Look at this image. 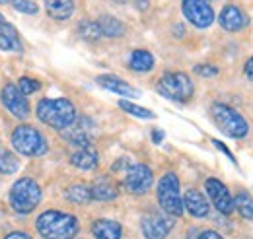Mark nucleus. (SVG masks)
<instances>
[{
  "label": "nucleus",
  "mask_w": 253,
  "mask_h": 239,
  "mask_svg": "<svg viewBox=\"0 0 253 239\" xmlns=\"http://www.w3.org/2000/svg\"><path fill=\"white\" fill-rule=\"evenodd\" d=\"M35 228L43 239H72L78 232V220L61 210H49L37 218Z\"/></svg>",
  "instance_id": "1"
},
{
  "label": "nucleus",
  "mask_w": 253,
  "mask_h": 239,
  "mask_svg": "<svg viewBox=\"0 0 253 239\" xmlns=\"http://www.w3.org/2000/svg\"><path fill=\"white\" fill-rule=\"evenodd\" d=\"M37 117H39L41 122H45L47 126L63 130L68 124L74 122L76 109L64 97H59V99H41L37 103Z\"/></svg>",
  "instance_id": "2"
},
{
  "label": "nucleus",
  "mask_w": 253,
  "mask_h": 239,
  "mask_svg": "<svg viewBox=\"0 0 253 239\" xmlns=\"http://www.w3.org/2000/svg\"><path fill=\"white\" fill-rule=\"evenodd\" d=\"M211 115L216 122V126L230 138H244L250 132V124L236 109L224 103H214L211 107Z\"/></svg>",
  "instance_id": "3"
},
{
  "label": "nucleus",
  "mask_w": 253,
  "mask_h": 239,
  "mask_svg": "<svg viewBox=\"0 0 253 239\" xmlns=\"http://www.w3.org/2000/svg\"><path fill=\"white\" fill-rule=\"evenodd\" d=\"M12 146L22 156L37 158V156H43L47 152V140L35 126L20 124L12 132Z\"/></svg>",
  "instance_id": "4"
},
{
  "label": "nucleus",
  "mask_w": 253,
  "mask_h": 239,
  "mask_svg": "<svg viewBox=\"0 0 253 239\" xmlns=\"http://www.w3.org/2000/svg\"><path fill=\"white\" fill-rule=\"evenodd\" d=\"M41 202V187L30 177L16 181L10 191V204L20 214H30Z\"/></svg>",
  "instance_id": "5"
},
{
  "label": "nucleus",
  "mask_w": 253,
  "mask_h": 239,
  "mask_svg": "<svg viewBox=\"0 0 253 239\" xmlns=\"http://www.w3.org/2000/svg\"><path fill=\"white\" fill-rule=\"evenodd\" d=\"M158 93L164 97L177 101V103H185L193 97L195 86L191 82V78L183 72H166L158 80Z\"/></svg>",
  "instance_id": "6"
},
{
  "label": "nucleus",
  "mask_w": 253,
  "mask_h": 239,
  "mask_svg": "<svg viewBox=\"0 0 253 239\" xmlns=\"http://www.w3.org/2000/svg\"><path fill=\"white\" fill-rule=\"evenodd\" d=\"M158 202L162 210L173 218L183 214V199L179 193V179L175 173H166L158 183Z\"/></svg>",
  "instance_id": "7"
},
{
  "label": "nucleus",
  "mask_w": 253,
  "mask_h": 239,
  "mask_svg": "<svg viewBox=\"0 0 253 239\" xmlns=\"http://www.w3.org/2000/svg\"><path fill=\"white\" fill-rule=\"evenodd\" d=\"M154 183V175L150 171L148 165L144 163H134L125 171V179H123V187L130 195H144L150 191Z\"/></svg>",
  "instance_id": "8"
},
{
  "label": "nucleus",
  "mask_w": 253,
  "mask_h": 239,
  "mask_svg": "<svg viewBox=\"0 0 253 239\" xmlns=\"http://www.w3.org/2000/svg\"><path fill=\"white\" fill-rule=\"evenodd\" d=\"M181 10L183 16L199 30H205L214 22V10L209 4V0H183Z\"/></svg>",
  "instance_id": "9"
},
{
  "label": "nucleus",
  "mask_w": 253,
  "mask_h": 239,
  "mask_svg": "<svg viewBox=\"0 0 253 239\" xmlns=\"http://www.w3.org/2000/svg\"><path fill=\"white\" fill-rule=\"evenodd\" d=\"M175 226V218L169 216V214H158V212H152V214H146L140 222V228H142V234L146 239H166L168 234L173 230Z\"/></svg>",
  "instance_id": "10"
},
{
  "label": "nucleus",
  "mask_w": 253,
  "mask_h": 239,
  "mask_svg": "<svg viewBox=\"0 0 253 239\" xmlns=\"http://www.w3.org/2000/svg\"><path fill=\"white\" fill-rule=\"evenodd\" d=\"M205 189H207V193H209L211 202L214 204V208L218 210L220 214H224V216H230V214L236 210L234 197L230 195L228 187H226L222 181L211 177V179H207V183H205Z\"/></svg>",
  "instance_id": "11"
},
{
  "label": "nucleus",
  "mask_w": 253,
  "mask_h": 239,
  "mask_svg": "<svg viewBox=\"0 0 253 239\" xmlns=\"http://www.w3.org/2000/svg\"><path fill=\"white\" fill-rule=\"evenodd\" d=\"M0 99L4 103V107L18 119H26L30 115V103H28V97L18 90V86L14 84H6L2 88L0 93Z\"/></svg>",
  "instance_id": "12"
},
{
  "label": "nucleus",
  "mask_w": 253,
  "mask_h": 239,
  "mask_svg": "<svg viewBox=\"0 0 253 239\" xmlns=\"http://www.w3.org/2000/svg\"><path fill=\"white\" fill-rule=\"evenodd\" d=\"M63 136L70 144H74L78 148L90 146L92 144V122L88 119H74L72 124H68L66 128H63Z\"/></svg>",
  "instance_id": "13"
},
{
  "label": "nucleus",
  "mask_w": 253,
  "mask_h": 239,
  "mask_svg": "<svg viewBox=\"0 0 253 239\" xmlns=\"http://www.w3.org/2000/svg\"><path fill=\"white\" fill-rule=\"evenodd\" d=\"M218 22H220V26L224 30L232 31V33L246 30L250 26V18L238 6H234V4H228V6L222 8L220 16H218Z\"/></svg>",
  "instance_id": "14"
},
{
  "label": "nucleus",
  "mask_w": 253,
  "mask_h": 239,
  "mask_svg": "<svg viewBox=\"0 0 253 239\" xmlns=\"http://www.w3.org/2000/svg\"><path fill=\"white\" fill-rule=\"evenodd\" d=\"M183 208L187 210L191 216H195V218H207L209 212H211L207 197L203 193L195 191V189H191V191L185 193V197H183Z\"/></svg>",
  "instance_id": "15"
},
{
  "label": "nucleus",
  "mask_w": 253,
  "mask_h": 239,
  "mask_svg": "<svg viewBox=\"0 0 253 239\" xmlns=\"http://www.w3.org/2000/svg\"><path fill=\"white\" fill-rule=\"evenodd\" d=\"M97 84L105 90L113 91L117 95H123V97H138L140 91L136 88H132L130 84H126L125 80L117 78V76H111V74H103V76H97Z\"/></svg>",
  "instance_id": "16"
},
{
  "label": "nucleus",
  "mask_w": 253,
  "mask_h": 239,
  "mask_svg": "<svg viewBox=\"0 0 253 239\" xmlns=\"http://www.w3.org/2000/svg\"><path fill=\"white\" fill-rule=\"evenodd\" d=\"M92 234H94L95 239H121L123 228L115 220L99 218V220H95L94 224H92Z\"/></svg>",
  "instance_id": "17"
},
{
  "label": "nucleus",
  "mask_w": 253,
  "mask_h": 239,
  "mask_svg": "<svg viewBox=\"0 0 253 239\" xmlns=\"http://www.w3.org/2000/svg\"><path fill=\"white\" fill-rule=\"evenodd\" d=\"M0 49L12 53L22 51V39L18 35V30L8 22H0Z\"/></svg>",
  "instance_id": "18"
},
{
  "label": "nucleus",
  "mask_w": 253,
  "mask_h": 239,
  "mask_svg": "<svg viewBox=\"0 0 253 239\" xmlns=\"http://www.w3.org/2000/svg\"><path fill=\"white\" fill-rule=\"evenodd\" d=\"M92 191V199L94 200H113L119 195V189L109 177H99L90 185Z\"/></svg>",
  "instance_id": "19"
},
{
  "label": "nucleus",
  "mask_w": 253,
  "mask_h": 239,
  "mask_svg": "<svg viewBox=\"0 0 253 239\" xmlns=\"http://www.w3.org/2000/svg\"><path fill=\"white\" fill-rule=\"evenodd\" d=\"M70 163H72L74 167H78V169L92 171V169L97 167V152L92 148V144H90V146H84V148H78L72 154Z\"/></svg>",
  "instance_id": "20"
},
{
  "label": "nucleus",
  "mask_w": 253,
  "mask_h": 239,
  "mask_svg": "<svg viewBox=\"0 0 253 239\" xmlns=\"http://www.w3.org/2000/svg\"><path fill=\"white\" fill-rule=\"evenodd\" d=\"M128 66L134 72H150L154 68V57H152V53H148L144 49H136V51H132V55L128 59Z\"/></svg>",
  "instance_id": "21"
},
{
  "label": "nucleus",
  "mask_w": 253,
  "mask_h": 239,
  "mask_svg": "<svg viewBox=\"0 0 253 239\" xmlns=\"http://www.w3.org/2000/svg\"><path fill=\"white\" fill-rule=\"evenodd\" d=\"M74 12V0H47V14L53 20H68Z\"/></svg>",
  "instance_id": "22"
},
{
  "label": "nucleus",
  "mask_w": 253,
  "mask_h": 239,
  "mask_svg": "<svg viewBox=\"0 0 253 239\" xmlns=\"http://www.w3.org/2000/svg\"><path fill=\"white\" fill-rule=\"evenodd\" d=\"M97 24H99V30L105 37H121L125 33V24L113 16H99Z\"/></svg>",
  "instance_id": "23"
},
{
  "label": "nucleus",
  "mask_w": 253,
  "mask_h": 239,
  "mask_svg": "<svg viewBox=\"0 0 253 239\" xmlns=\"http://www.w3.org/2000/svg\"><path fill=\"white\" fill-rule=\"evenodd\" d=\"M66 199H68L70 202H74V204H88V202L94 200V199H92V191H90V187H88V185H82V183L68 187V191H66Z\"/></svg>",
  "instance_id": "24"
},
{
  "label": "nucleus",
  "mask_w": 253,
  "mask_h": 239,
  "mask_svg": "<svg viewBox=\"0 0 253 239\" xmlns=\"http://www.w3.org/2000/svg\"><path fill=\"white\" fill-rule=\"evenodd\" d=\"M234 204H236V210L240 212L242 218L253 220V197L250 193L240 191V193L234 197Z\"/></svg>",
  "instance_id": "25"
},
{
  "label": "nucleus",
  "mask_w": 253,
  "mask_h": 239,
  "mask_svg": "<svg viewBox=\"0 0 253 239\" xmlns=\"http://www.w3.org/2000/svg\"><path fill=\"white\" fill-rule=\"evenodd\" d=\"M78 33H80V37L86 39V41H97L99 37H103V33L99 30V24H97V22H80Z\"/></svg>",
  "instance_id": "26"
},
{
  "label": "nucleus",
  "mask_w": 253,
  "mask_h": 239,
  "mask_svg": "<svg viewBox=\"0 0 253 239\" xmlns=\"http://www.w3.org/2000/svg\"><path fill=\"white\" fill-rule=\"evenodd\" d=\"M119 107L126 111L128 115H134V117H138V119H154V113L150 111V109H146V107H140V105H134V103H130V101H126V99H121L119 101Z\"/></svg>",
  "instance_id": "27"
},
{
  "label": "nucleus",
  "mask_w": 253,
  "mask_h": 239,
  "mask_svg": "<svg viewBox=\"0 0 253 239\" xmlns=\"http://www.w3.org/2000/svg\"><path fill=\"white\" fill-rule=\"evenodd\" d=\"M18 167H20V161L12 152H2L0 154V173L10 175V173H16Z\"/></svg>",
  "instance_id": "28"
},
{
  "label": "nucleus",
  "mask_w": 253,
  "mask_h": 239,
  "mask_svg": "<svg viewBox=\"0 0 253 239\" xmlns=\"http://www.w3.org/2000/svg\"><path fill=\"white\" fill-rule=\"evenodd\" d=\"M10 4H12L14 10H18L22 14H28V16H33V14L39 12V6L33 0H10Z\"/></svg>",
  "instance_id": "29"
},
{
  "label": "nucleus",
  "mask_w": 253,
  "mask_h": 239,
  "mask_svg": "<svg viewBox=\"0 0 253 239\" xmlns=\"http://www.w3.org/2000/svg\"><path fill=\"white\" fill-rule=\"evenodd\" d=\"M39 88H41V84H39L37 80H33V78H28V76L20 78V82H18V90L22 91L24 95H32V93H35Z\"/></svg>",
  "instance_id": "30"
},
{
  "label": "nucleus",
  "mask_w": 253,
  "mask_h": 239,
  "mask_svg": "<svg viewBox=\"0 0 253 239\" xmlns=\"http://www.w3.org/2000/svg\"><path fill=\"white\" fill-rule=\"evenodd\" d=\"M193 72H195L197 76H201V78H212V76L218 74V68H216L214 64L205 62V64H197V66L193 68Z\"/></svg>",
  "instance_id": "31"
},
{
  "label": "nucleus",
  "mask_w": 253,
  "mask_h": 239,
  "mask_svg": "<svg viewBox=\"0 0 253 239\" xmlns=\"http://www.w3.org/2000/svg\"><path fill=\"white\" fill-rule=\"evenodd\" d=\"M212 144H214L216 148L220 150V152H224V154H226V158H228L230 161H234V163H236V158H234V154H232V152L228 150V146H226V144H222L220 140H212Z\"/></svg>",
  "instance_id": "32"
},
{
  "label": "nucleus",
  "mask_w": 253,
  "mask_h": 239,
  "mask_svg": "<svg viewBox=\"0 0 253 239\" xmlns=\"http://www.w3.org/2000/svg\"><path fill=\"white\" fill-rule=\"evenodd\" d=\"M128 167H130V163H128V159H126V158H121V159H117V161L113 163V167H111V171H119V169H121V171H126Z\"/></svg>",
  "instance_id": "33"
},
{
  "label": "nucleus",
  "mask_w": 253,
  "mask_h": 239,
  "mask_svg": "<svg viewBox=\"0 0 253 239\" xmlns=\"http://www.w3.org/2000/svg\"><path fill=\"white\" fill-rule=\"evenodd\" d=\"M201 239H224L218 234V232H212V230H205V232H201Z\"/></svg>",
  "instance_id": "34"
},
{
  "label": "nucleus",
  "mask_w": 253,
  "mask_h": 239,
  "mask_svg": "<svg viewBox=\"0 0 253 239\" xmlns=\"http://www.w3.org/2000/svg\"><path fill=\"white\" fill-rule=\"evenodd\" d=\"M244 72H246V76H248V78H250V80L253 82V57L248 60V62H246V66H244Z\"/></svg>",
  "instance_id": "35"
},
{
  "label": "nucleus",
  "mask_w": 253,
  "mask_h": 239,
  "mask_svg": "<svg viewBox=\"0 0 253 239\" xmlns=\"http://www.w3.org/2000/svg\"><path fill=\"white\" fill-rule=\"evenodd\" d=\"M4 239H32L28 234H24V232H12V234H8Z\"/></svg>",
  "instance_id": "36"
},
{
  "label": "nucleus",
  "mask_w": 253,
  "mask_h": 239,
  "mask_svg": "<svg viewBox=\"0 0 253 239\" xmlns=\"http://www.w3.org/2000/svg\"><path fill=\"white\" fill-rule=\"evenodd\" d=\"M152 140H154V144H160V142L164 140V132H162L160 128H154V130H152Z\"/></svg>",
  "instance_id": "37"
},
{
  "label": "nucleus",
  "mask_w": 253,
  "mask_h": 239,
  "mask_svg": "<svg viewBox=\"0 0 253 239\" xmlns=\"http://www.w3.org/2000/svg\"><path fill=\"white\" fill-rule=\"evenodd\" d=\"M187 239H201V232H199V230H189Z\"/></svg>",
  "instance_id": "38"
},
{
  "label": "nucleus",
  "mask_w": 253,
  "mask_h": 239,
  "mask_svg": "<svg viewBox=\"0 0 253 239\" xmlns=\"http://www.w3.org/2000/svg\"><path fill=\"white\" fill-rule=\"evenodd\" d=\"M134 4L138 6V10H146L148 8V0H134Z\"/></svg>",
  "instance_id": "39"
},
{
  "label": "nucleus",
  "mask_w": 253,
  "mask_h": 239,
  "mask_svg": "<svg viewBox=\"0 0 253 239\" xmlns=\"http://www.w3.org/2000/svg\"><path fill=\"white\" fill-rule=\"evenodd\" d=\"M6 2H8V0H0V4H6Z\"/></svg>",
  "instance_id": "40"
},
{
  "label": "nucleus",
  "mask_w": 253,
  "mask_h": 239,
  "mask_svg": "<svg viewBox=\"0 0 253 239\" xmlns=\"http://www.w3.org/2000/svg\"><path fill=\"white\" fill-rule=\"evenodd\" d=\"M0 22H2V14H0Z\"/></svg>",
  "instance_id": "41"
}]
</instances>
